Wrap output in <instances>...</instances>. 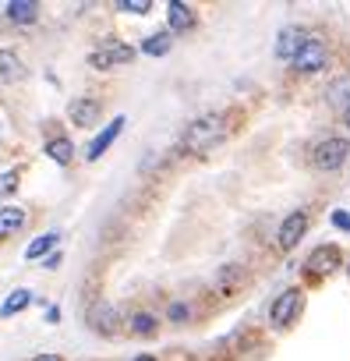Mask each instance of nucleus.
<instances>
[{"instance_id": "1", "label": "nucleus", "mask_w": 350, "mask_h": 361, "mask_svg": "<svg viewBox=\"0 0 350 361\" xmlns=\"http://www.w3.org/2000/svg\"><path fill=\"white\" fill-rule=\"evenodd\" d=\"M223 138H227V117H223V114H202V117H195V121L185 128L181 149L192 152V156H206V152H213Z\"/></svg>"}, {"instance_id": "2", "label": "nucleus", "mask_w": 350, "mask_h": 361, "mask_svg": "<svg viewBox=\"0 0 350 361\" xmlns=\"http://www.w3.org/2000/svg\"><path fill=\"white\" fill-rule=\"evenodd\" d=\"M346 156H350V142L346 138H339V135H332V138H322L315 149H311V163H315V170H339L343 163H346Z\"/></svg>"}, {"instance_id": "3", "label": "nucleus", "mask_w": 350, "mask_h": 361, "mask_svg": "<svg viewBox=\"0 0 350 361\" xmlns=\"http://www.w3.org/2000/svg\"><path fill=\"white\" fill-rule=\"evenodd\" d=\"M301 308H304V294H301L297 287H290V290H283V294L273 301V308H269V322H273L276 329H287V326L301 315Z\"/></svg>"}, {"instance_id": "4", "label": "nucleus", "mask_w": 350, "mask_h": 361, "mask_svg": "<svg viewBox=\"0 0 350 361\" xmlns=\"http://www.w3.org/2000/svg\"><path fill=\"white\" fill-rule=\"evenodd\" d=\"M325 57H329V54H325V43H322L318 36H311V32H308L304 47L294 54V61H290V64H294V71H301V75H315V71H322V68H325Z\"/></svg>"}, {"instance_id": "5", "label": "nucleus", "mask_w": 350, "mask_h": 361, "mask_svg": "<svg viewBox=\"0 0 350 361\" xmlns=\"http://www.w3.org/2000/svg\"><path fill=\"white\" fill-rule=\"evenodd\" d=\"M131 61H135V50L124 47V43H106V47L89 54V64L96 71H110V68H120V64H131Z\"/></svg>"}, {"instance_id": "6", "label": "nucleus", "mask_w": 350, "mask_h": 361, "mask_svg": "<svg viewBox=\"0 0 350 361\" xmlns=\"http://www.w3.org/2000/svg\"><path fill=\"white\" fill-rule=\"evenodd\" d=\"M304 231H308V213L297 209V213H290V216L280 224V231H276V245H280L283 252H290V248H297V241L304 238Z\"/></svg>"}, {"instance_id": "7", "label": "nucleus", "mask_w": 350, "mask_h": 361, "mask_svg": "<svg viewBox=\"0 0 350 361\" xmlns=\"http://www.w3.org/2000/svg\"><path fill=\"white\" fill-rule=\"evenodd\" d=\"M124 124H127V117H124V114H117V117H113V121H110V124H106V128H103V131H99V135L89 142V149H85V159H99V156H103V152H106V149H110V145L120 138Z\"/></svg>"}, {"instance_id": "8", "label": "nucleus", "mask_w": 350, "mask_h": 361, "mask_svg": "<svg viewBox=\"0 0 350 361\" xmlns=\"http://www.w3.org/2000/svg\"><path fill=\"white\" fill-rule=\"evenodd\" d=\"M304 269H308L311 276H329L332 269H339V248H336V245H322V248H315V252L308 255Z\"/></svg>"}, {"instance_id": "9", "label": "nucleus", "mask_w": 350, "mask_h": 361, "mask_svg": "<svg viewBox=\"0 0 350 361\" xmlns=\"http://www.w3.org/2000/svg\"><path fill=\"white\" fill-rule=\"evenodd\" d=\"M99 114H103V103L92 99V96H82V99H75V103L68 106V117H71L78 128H92Z\"/></svg>"}, {"instance_id": "10", "label": "nucleus", "mask_w": 350, "mask_h": 361, "mask_svg": "<svg viewBox=\"0 0 350 361\" xmlns=\"http://www.w3.org/2000/svg\"><path fill=\"white\" fill-rule=\"evenodd\" d=\"M166 15H170V29H166L170 36H173V32H192L195 22H199V18L192 15V8L181 4V0H170V4H166Z\"/></svg>"}, {"instance_id": "11", "label": "nucleus", "mask_w": 350, "mask_h": 361, "mask_svg": "<svg viewBox=\"0 0 350 361\" xmlns=\"http://www.w3.org/2000/svg\"><path fill=\"white\" fill-rule=\"evenodd\" d=\"M304 39H308V32H304V29H297V25H287V29L280 32V39H276V57H283V61H294V54L304 47Z\"/></svg>"}, {"instance_id": "12", "label": "nucleus", "mask_w": 350, "mask_h": 361, "mask_svg": "<svg viewBox=\"0 0 350 361\" xmlns=\"http://www.w3.org/2000/svg\"><path fill=\"white\" fill-rule=\"evenodd\" d=\"M4 15L11 25H32L39 18V4L36 0H11V4H4Z\"/></svg>"}, {"instance_id": "13", "label": "nucleus", "mask_w": 350, "mask_h": 361, "mask_svg": "<svg viewBox=\"0 0 350 361\" xmlns=\"http://www.w3.org/2000/svg\"><path fill=\"white\" fill-rule=\"evenodd\" d=\"M89 322L96 326V333H103V336H110L113 329H117V322H120V312L110 305V301H103V305H96L92 308V315H89Z\"/></svg>"}, {"instance_id": "14", "label": "nucleus", "mask_w": 350, "mask_h": 361, "mask_svg": "<svg viewBox=\"0 0 350 361\" xmlns=\"http://www.w3.org/2000/svg\"><path fill=\"white\" fill-rule=\"evenodd\" d=\"M22 227H25V209H18V206H0V241L11 238V234H18Z\"/></svg>"}, {"instance_id": "15", "label": "nucleus", "mask_w": 350, "mask_h": 361, "mask_svg": "<svg viewBox=\"0 0 350 361\" xmlns=\"http://www.w3.org/2000/svg\"><path fill=\"white\" fill-rule=\"evenodd\" d=\"M25 78V64L15 50H0V82H22Z\"/></svg>"}, {"instance_id": "16", "label": "nucleus", "mask_w": 350, "mask_h": 361, "mask_svg": "<svg viewBox=\"0 0 350 361\" xmlns=\"http://www.w3.org/2000/svg\"><path fill=\"white\" fill-rule=\"evenodd\" d=\"M46 156H50L54 163L68 166V163H71V156H75V145H71V138H68V135H57V138H50V142H46Z\"/></svg>"}, {"instance_id": "17", "label": "nucleus", "mask_w": 350, "mask_h": 361, "mask_svg": "<svg viewBox=\"0 0 350 361\" xmlns=\"http://www.w3.org/2000/svg\"><path fill=\"white\" fill-rule=\"evenodd\" d=\"M32 305V290L29 287H18V290H11L8 294V301L4 305H0V315H4V319H11V315H18L22 308H29Z\"/></svg>"}, {"instance_id": "18", "label": "nucleus", "mask_w": 350, "mask_h": 361, "mask_svg": "<svg viewBox=\"0 0 350 361\" xmlns=\"http://www.w3.org/2000/svg\"><path fill=\"white\" fill-rule=\"evenodd\" d=\"M170 47H173L170 32H152L149 39H142V54H149V57H163V54H170Z\"/></svg>"}, {"instance_id": "19", "label": "nucleus", "mask_w": 350, "mask_h": 361, "mask_svg": "<svg viewBox=\"0 0 350 361\" xmlns=\"http://www.w3.org/2000/svg\"><path fill=\"white\" fill-rule=\"evenodd\" d=\"M57 241H61V238H57L54 231L39 234V238H36V241H32V245L25 248V259H43V255H46L50 248H57Z\"/></svg>"}, {"instance_id": "20", "label": "nucleus", "mask_w": 350, "mask_h": 361, "mask_svg": "<svg viewBox=\"0 0 350 361\" xmlns=\"http://www.w3.org/2000/svg\"><path fill=\"white\" fill-rule=\"evenodd\" d=\"M131 333H135V336H152V333H156V315L135 312V315H131Z\"/></svg>"}, {"instance_id": "21", "label": "nucleus", "mask_w": 350, "mask_h": 361, "mask_svg": "<svg viewBox=\"0 0 350 361\" xmlns=\"http://www.w3.org/2000/svg\"><path fill=\"white\" fill-rule=\"evenodd\" d=\"M152 4H149V0H117V4H113V11H124V15H145Z\"/></svg>"}, {"instance_id": "22", "label": "nucleus", "mask_w": 350, "mask_h": 361, "mask_svg": "<svg viewBox=\"0 0 350 361\" xmlns=\"http://www.w3.org/2000/svg\"><path fill=\"white\" fill-rule=\"evenodd\" d=\"M18 188V173H0V195H11Z\"/></svg>"}, {"instance_id": "23", "label": "nucleus", "mask_w": 350, "mask_h": 361, "mask_svg": "<svg viewBox=\"0 0 350 361\" xmlns=\"http://www.w3.org/2000/svg\"><path fill=\"white\" fill-rule=\"evenodd\" d=\"M188 319V305H170V322H185Z\"/></svg>"}, {"instance_id": "24", "label": "nucleus", "mask_w": 350, "mask_h": 361, "mask_svg": "<svg viewBox=\"0 0 350 361\" xmlns=\"http://www.w3.org/2000/svg\"><path fill=\"white\" fill-rule=\"evenodd\" d=\"M332 227H339V231H346V234H350V216H346L343 209H336V213H332Z\"/></svg>"}, {"instance_id": "25", "label": "nucleus", "mask_w": 350, "mask_h": 361, "mask_svg": "<svg viewBox=\"0 0 350 361\" xmlns=\"http://www.w3.org/2000/svg\"><path fill=\"white\" fill-rule=\"evenodd\" d=\"M43 266H46V269H57V266H61V252H50V255L43 259Z\"/></svg>"}, {"instance_id": "26", "label": "nucleus", "mask_w": 350, "mask_h": 361, "mask_svg": "<svg viewBox=\"0 0 350 361\" xmlns=\"http://www.w3.org/2000/svg\"><path fill=\"white\" fill-rule=\"evenodd\" d=\"M61 319V308H46V322H57Z\"/></svg>"}, {"instance_id": "27", "label": "nucleus", "mask_w": 350, "mask_h": 361, "mask_svg": "<svg viewBox=\"0 0 350 361\" xmlns=\"http://www.w3.org/2000/svg\"><path fill=\"white\" fill-rule=\"evenodd\" d=\"M32 361H61V354H36Z\"/></svg>"}, {"instance_id": "28", "label": "nucleus", "mask_w": 350, "mask_h": 361, "mask_svg": "<svg viewBox=\"0 0 350 361\" xmlns=\"http://www.w3.org/2000/svg\"><path fill=\"white\" fill-rule=\"evenodd\" d=\"M343 121H346V128H350V103H346V110H343Z\"/></svg>"}, {"instance_id": "29", "label": "nucleus", "mask_w": 350, "mask_h": 361, "mask_svg": "<svg viewBox=\"0 0 350 361\" xmlns=\"http://www.w3.org/2000/svg\"><path fill=\"white\" fill-rule=\"evenodd\" d=\"M131 361H156V357H149V354H142V357H131Z\"/></svg>"}, {"instance_id": "30", "label": "nucleus", "mask_w": 350, "mask_h": 361, "mask_svg": "<svg viewBox=\"0 0 350 361\" xmlns=\"http://www.w3.org/2000/svg\"><path fill=\"white\" fill-rule=\"evenodd\" d=\"M346 276H350V266H346Z\"/></svg>"}]
</instances>
